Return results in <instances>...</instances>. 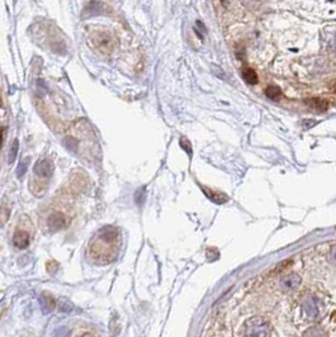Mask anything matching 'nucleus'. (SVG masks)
I'll return each mask as SVG.
<instances>
[{
	"mask_svg": "<svg viewBox=\"0 0 336 337\" xmlns=\"http://www.w3.org/2000/svg\"><path fill=\"white\" fill-rule=\"evenodd\" d=\"M116 38L109 31H97L92 35V43L99 52L103 55H109L116 47Z\"/></svg>",
	"mask_w": 336,
	"mask_h": 337,
	"instance_id": "nucleus-2",
	"label": "nucleus"
},
{
	"mask_svg": "<svg viewBox=\"0 0 336 337\" xmlns=\"http://www.w3.org/2000/svg\"><path fill=\"white\" fill-rule=\"evenodd\" d=\"M240 1L245 8H247V9L257 10L265 3L266 0H240Z\"/></svg>",
	"mask_w": 336,
	"mask_h": 337,
	"instance_id": "nucleus-11",
	"label": "nucleus"
},
{
	"mask_svg": "<svg viewBox=\"0 0 336 337\" xmlns=\"http://www.w3.org/2000/svg\"><path fill=\"white\" fill-rule=\"evenodd\" d=\"M109 12L111 10H109V8L104 3H101L99 0H92L85 6V9H84V16L94 17L100 16V14H109Z\"/></svg>",
	"mask_w": 336,
	"mask_h": 337,
	"instance_id": "nucleus-4",
	"label": "nucleus"
},
{
	"mask_svg": "<svg viewBox=\"0 0 336 337\" xmlns=\"http://www.w3.org/2000/svg\"><path fill=\"white\" fill-rule=\"evenodd\" d=\"M41 303L44 311H50V312L51 311H54V308L56 307V302H55L54 298L51 296H47V294L42 296Z\"/></svg>",
	"mask_w": 336,
	"mask_h": 337,
	"instance_id": "nucleus-10",
	"label": "nucleus"
},
{
	"mask_svg": "<svg viewBox=\"0 0 336 337\" xmlns=\"http://www.w3.org/2000/svg\"><path fill=\"white\" fill-rule=\"evenodd\" d=\"M54 171V165L48 159H42L37 161L35 165V174L37 178L41 179H50Z\"/></svg>",
	"mask_w": 336,
	"mask_h": 337,
	"instance_id": "nucleus-3",
	"label": "nucleus"
},
{
	"mask_svg": "<svg viewBox=\"0 0 336 337\" xmlns=\"http://www.w3.org/2000/svg\"><path fill=\"white\" fill-rule=\"evenodd\" d=\"M69 221H67L66 216H63L60 212H56V213H52V215L48 217V228H50L52 232H56V231H60L62 228L67 226Z\"/></svg>",
	"mask_w": 336,
	"mask_h": 337,
	"instance_id": "nucleus-5",
	"label": "nucleus"
},
{
	"mask_svg": "<svg viewBox=\"0 0 336 337\" xmlns=\"http://www.w3.org/2000/svg\"><path fill=\"white\" fill-rule=\"evenodd\" d=\"M327 43L330 44V47H331V50L335 51V52H336V33H333V35H330L329 42H327Z\"/></svg>",
	"mask_w": 336,
	"mask_h": 337,
	"instance_id": "nucleus-15",
	"label": "nucleus"
},
{
	"mask_svg": "<svg viewBox=\"0 0 336 337\" xmlns=\"http://www.w3.org/2000/svg\"><path fill=\"white\" fill-rule=\"evenodd\" d=\"M18 145H19L18 139H16V141L13 142L12 148H10L9 155H8V162H9V164H13L14 160H16L17 155H18Z\"/></svg>",
	"mask_w": 336,
	"mask_h": 337,
	"instance_id": "nucleus-12",
	"label": "nucleus"
},
{
	"mask_svg": "<svg viewBox=\"0 0 336 337\" xmlns=\"http://www.w3.org/2000/svg\"><path fill=\"white\" fill-rule=\"evenodd\" d=\"M9 215H10V211L6 207H1L0 208V223L4 224L6 222V219L9 218Z\"/></svg>",
	"mask_w": 336,
	"mask_h": 337,
	"instance_id": "nucleus-14",
	"label": "nucleus"
},
{
	"mask_svg": "<svg viewBox=\"0 0 336 337\" xmlns=\"http://www.w3.org/2000/svg\"><path fill=\"white\" fill-rule=\"evenodd\" d=\"M28 159H25V160L20 161V164H19L18 166V170H17V175L18 177H23L25 174V171H27V166H28Z\"/></svg>",
	"mask_w": 336,
	"mask_h": 337,
	"instance_id": "nucleus-13",
	"label": "nucleus"
},
{
	"mask_svg": "<svg viewBox=\"0 0 336 337\" xmlns=\"http://www.w3.org/2000/svg\"><path fill=\"white\" fill-rule=\"evenodd\" d=\"M304 103L310 105L311 108H314V109H317V111H321V112L326 111L327 108H329V101L325 100V99H322V98L306 99Z\"/></svg>",
	"mask_w": 336,
	"mask_h": 337,
	"instance_id": "nucleus-7",
	"label": "nucleus"
},
{
	"mask_svg": "<svg viewBox=\"0 0 336 337\" xmlns=\"http://www.w3.org/2000/svg\"><path fill=\"white\" fill-rule=\"evenodd\" d=\"M112 1H118V0H112Z\"/></svg>",
	"mask_w": 336,
	"mask_h": 337,
	"instance_id": "nucleus-17",
	"label": "nucleus"
},
{
	"mask_svg": "<svg viewBox=\"0 0 336 337\" xmlns=\"http://www.w3.org/2000/svg\"><path fill=\"white\" fill-rule=\"evenodd\" d=\"M265 95L269 99L277 100V99H279L280 97H282V90H280V88H279V86L270 85V86H268V88H266Z\"/></svg>",
	"mask_w": 336,
	"mask_h": 337,
	"instance_id": "nucleus-9",
	"label": "nucleus"
},
{
	"mask_svg": "<svg viewBox=\"0 0 336 337\" xmlns=\"http://www.w3.org/2000/svg\"><path fill=\"white\" fill-rule=\"evenodd\" d=\"M13 243L16 246L17 249L24 250L29 246V233L27 231L18 230L14 233V237H13Z\"/></svg>",
	"mask_w": 336,
	"mask_h": 337,
	"instance_id": "nucleus-6",
	"label": "nucleus"
},
{
	"mask_svg": "<svg viewBox=\"0 0 336 337\" xmlns=\"http://www.w3.org/2000/svg\"><path fill=\"white\" fill-rule=\"evenodd\" d=\"M1 142H3V129H0V146H1Z\"/></svg>",
	"mask_w": 336,
	"mask_h": 337,
	"instance_id": "nucleus-16",
	"label": "nucleus"
},
{
	"mask_svg": "<svg viewBox=\"0 0 336 337\" xmlns=\"http://www.w3.org/2000/svg\"><path fill=\"white\" fill-rule=\"evenodd\" d=\"M242 78H244L245 81L249 84V85H255L257 82V74L255 70L250 69V67H246V69L242 70Z\"/></svg>",
	"mask_w": 336,
	"mask_h": 337,
	"instance_id": "nucleus-8",
	"label": "nucleus"
},
{
	"mask_svg": "<svg viewBox=\"0 0 336 337\" xmlns=\"http://www.w3.org/2000/svg\"><path fill=\"white\" fill-rule=\"evenodd\" d=\"M120 233L113 226H105L95 233L89 243V256L93 261L105 265L117 258L120 250Z\"/></svg>",
	"mask_w": 336,
	"mask_h": 337,
	"instance_id": "nucleus-1",
	"label": "nucleus"
}]
</instances>
